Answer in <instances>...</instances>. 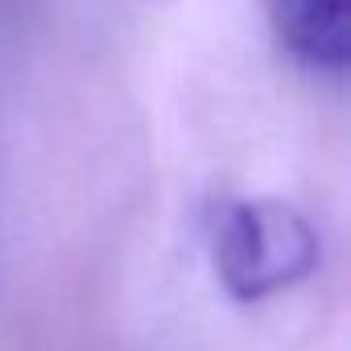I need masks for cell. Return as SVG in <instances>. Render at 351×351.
I'll return each mask as SVG.
<instances>
[{
	"instance_id": "1",
	"label": "cell",
	"mask_w": 351,
	"mask_h": 351,
	"mask_svg": "<svg viewBox=\"0 0 351 351\" xmlns=\"http://www.w3.org/2000/svg\"><path fill=\"white\" fill-rule=\"evenodd\" d=\"M211 252L228 293L256 302L302 281L318 261V240L293 207L273 199H244L215 211Z\"/></svg>"
},
{
	"instance_id": "2",
	"label": "cell",
	"mask_w": 351,
	"mask_h": 351,
	"mask_svg": "<svg viewBox=\"0 0 351 351\" xmlns=\"http://www.w3.org/2000/svg\"><path fill=\"white\" fill-rule=\"evenodd\" d=\"M265 17L293 62L318 75L347 66V0H265Z\"/></svg>"
}]
</instances>
